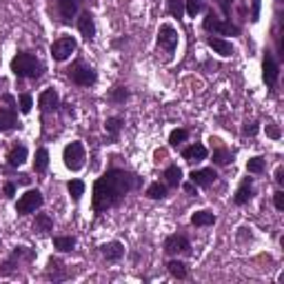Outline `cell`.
Returning a JSON list of instances; mask_svg holds the SVG:
<instances>
[{
	"instance_id": "1",
	"label": "cell",
	"mask_w": 284,
	"mask_h": 284,
	"mask_svg": "<svg viewBox=\"0 0 284 284\" xmlns=\"http://www.w3.org/2000/svg\"><path fill=\"white\" fill-rule=\"evenodd\" d=\"M140 187L142 178H138L136 173H129L125 169H109L93 185V211L103 213L111 207H118L127 193L136 191Z\"/></svg>"
},
{
	"instance_id": "2",
	"label": "cell",
	"mask_w": 284,
	"mask_h": 284,
	"mask_svg": "<svg viewBox=\"0 0 284 284\" xmlns=\"http://www.w3.org/2000/svg\"><path fill=\"white\" fill-rule=\"evenodd\" d=\"M11 71L16 73L18 78H31L38 80L43 76V63L29 51H20L16 53V58L11 60Z\"/></svg>"
},
{
	"instance_id": "3",
	"label": "cell",
	"mask_w": 284,
	"mask_h": 284,
	"mask_svg": "<svg viewBox=\"0 0 284 284\" xmlns=\"http://www.w3.org/2000/svg\"><path fill=\"white\" fill-rule=\"evenodd\" d=\"M63 160H65V167L69 171H80L85 167V147L83 142H69L63 151Z\"/></svg>"
},
{
	"instance_id": "4",
	"label": "cell",
	"mask_w": 284,
	"mask_h": 284,
	"mask_svg": "<svg viewBox=\"0 0 284 284\" xmlns=\"http://www.w3.org/2000/svg\"><path fill=\"white\" fill-rule=\"evenodd\" d=\"M202 27H205L207 31L222 33V36H238V33H240L238 27L231 25V23H227V20H222L218 13H213V11L207 13V18H205V23H202Z\"/></svg>"
},
{
	"instance_id": "5",
	"label": "cell",
	"mask_w": 284,
	"mask_h": 284,
	"mask_svg": "<svg viewBox=\"0 0 284 284\" xmlns=\"http://www.w3.org/2000/svg\"><path fill=\"white\" fill-rule=\"evenodd\" d=\"M43 193L38 191V189H29L27 193L20 195V200H18V205H16V213L18 215H27V213H33L36 209L43 207Z\"/></svg>"
},
{
	"instance_id": "6",
	"label": "cell",
	"mask_w": 284,
	"mask_h": 284,
	"mask_svg": "<svg viewBox=\"0 0 284 284\" xmlns=\"http://www.w3.org/2000/svg\"><path fill=\"white\" fill-rule=\"evenodd\" d=\"M69 78H71V83H76L80 87H91V85H96V80H98V73L91 69L89 65H83V63H76L69 69Z\"/></svg>"
},
{
	"instance_id": "7",
	"label": "cell",
	"mask_w": 284,
	"mask_h": 284,
	"mask_svg": "<svg viewBox=\"0 0 284 284\" xmlns=\"http://www.w3.org/2000/svg\"><path fill=\"white\" fill-rule=\"evenodd\" d=\"M33 258H36V251H31V249H27V247H16L13 253H11V258L0 267V275H11L13 271H16V267L20 265V260L31 262Z\"/></svg>"
},
{
	"instance_id": "8",
	"label": "cell",
	"mask_w": 284,
	"mask_h": 284,
	"mask_svg": "<svg viewBox=\"0 0 284 284\" xmlns=\"http://www.w3.org/2000/svg\"><path fill=\"white\" fill-rule=\"evenodd\" d=\"M73 51H76V38H71V36L58 38L56 43L51 45V58L58 60V63H65L67 58H71Z\"/></svg>"
},
{
	"instance_id": "9",
	"label": "cell",
	"mask_w": 284,
	"mask_h": 284,
	"mask_svg": "<svg viewBox=\"0 0 284 284\" xmlns=\"http://www.w3.org/2000/svg\"><path fill=\"white\" fill-rule=\"evenodd\" d=\"M158 45H160V49H165V51H173L175 47H178V31H175L173 25H169V23L160 25Z\"/></svg>"
},
{
	"instance_id": "10",
	"label": "cell",
	"mask_w": 284,
	"mask_h": 284,
	"mask_svg": "<svg viewBox=\"0 0 284 284\" xmlns=\"http://www.w3.org/2000/svg\"><path fill=\"white\" fill-rule=\"evenodd\" d=\"M165 251L169 255H189L191 253V245L185 235H169L165 240Z\"/></svg>"
},
{
	"instance_id": "11",
	"label": "cell",
	"mask_w": 284,
	"mask_h": 284,
	"mask_svg": "<svg viewBox=\"0 0 284 284\" xmlns=\"http://www.w3.org/2000/svg\"><path fill=\"white\" fill-rule=\"evenodd\" d=\"M278 76H280V65L275 63V58L271 56V51L265 53V60H262V78L269 87H273L278 83Z\"/></svg>"
},
{
	"instance_id": "12",
	"label": "cell",
	"mask_w": 284,
	"mask_h": 284,
	"mask_svg": "<svg viewBox=\"0 0 284 284\" xmlns=\"http://www.w3.org/2000/svg\"><path fill=\"white\" fill-rule=\"evenodd\" d=\"M38 107H40V111H43V113L56 111L60 107V98H58L56 89H45L43 93H40V96H38Z\"/></svg>"
},
{
	"instance_id": "13",
	"label": "cell",
	"mask_w": 284,
	"mask_h": 284,
	"mask_svg": "<svg viewBox=\"0 0 284 284\" xmlns=\"http://www.w3.org/2000/svg\"><path fill=\"white\" fill-rule=\"evenodd\" d=\"M215 180H218V173H215L213 169H198V171H191V182L195 187L207 189V187H211Z\"/></svg>"
},
{
	"instance_id": "14",
	"label": "cell",
	"mask_w": 284,
	"mask_h": 284,
	"mask_svg": "<svg viewBox=\"0 0 284 284\" xmlns=\"http://www.w3.org/2000/svg\"><path fill=\"white\" fill-rule=\"evenodd\" d=\"M18 127V113L13 107H0V131H11Z\"/></svg>"
},
{
	"instance_id": "15",
	"label": "cell",
	"mask_w": 284,
	"mask_h": 284,
	"mask_svg": "<svg viewBox=\"0 0 284 284\" xmlns=\"http://www.w3.org/2000/svg\"><path fill=\"white\" fill-rule=\"evenodd\" d=\"M78 31L83 33V38L87 40H93V36H96V20H93V16L89 11L80 13L78 18Z\"/></svg>"
},
{
	"instance_id": "16",
	"label": "cell",
	"mask_w": 284,
	"mask_h": 284,
	"mask_svg": "<svg viewBox=\"0 0 284 284\" xmlns=\"http://www.w3.org/2000/svg\"><path fill=\"white\" fill-rule=\"evenodd\" d=\"M58 11H60V20L65 25H71V20L78 13V3L76 0H58Z\"/></svg>"
},
{
	"instance_id": "17",
	"label": "cell",
	"mask_w": 284,
	"mask_h": 284,
	"mask_svg": "<svg viewBox=\"0 0 284 284\" xmlns=\"http://www.w3.org/2000/svg\"><path fill=\"white\" fill-rule=\"evenodd\" d=\"M251 198H253V178H245V182H242L240 189L233 195V202L238 207H242V205H247Z\"/></svg>"
},
{
	"instance_id": "18",
	"label": "cell",
	"mask_w": 284,
	"mask_h": 284,
	"mask_svg": "<svg viewBox=\"0 0 284 284\" xmlns=\"http://www.w3.org/2000/svg\"><path fill=\"white\" fill-rule=\"evenodd\" d=\"M182 158L187 162H202L207 158V147L195 142V145H189L187 149H182Z\"/></svg>"
},
{
	"instance_id": "19",
	"label": "cell",
	"mask_w": 284,
	"mask_h": 284,
	"mask_svg": "<svg viewBox=\"0 0 284 284\" xmlns=\"http://www.w3.org/2000/svg\"><path fill=\"white\" fill-rule=\"evenodd\" d=\"M207 45L211 47V49L215 51V53H220V56H231L233 53V45L229 43V40H225V38H218V36H209L207 38Z\"/></svg>"
},
{
	"instance_id": "20",
	"label": "cell",
	"mask_w": 284,
	"mask_h": 284,
	"mask_svg": "<svg viewBox=\"0 0 284 284\" xmlns=\"http://www.w3.org/2000/svg\"><path fill=\"white\" fill-rule=\"evenodd\" d=\"M100 251H103V255L109 262H118L125 255V247L120 242H107V245L100 247Z\"/></svg>"
},
{
	"instance_id": "21",
	"label": "cell",
	"mask_w": 284,
	"mask_h": 284,
	"mask_svg": "<svg viewBox=\"0 0 284 284\" xmlns=\"http://www.w3.org/2000/svg\"><path fill=\"white\" fill-rule=\"evenodd\" d=\"M63 262L60 260H49V269H47V278L53 280V282H60V280H65V278H69V273L63 271Z\"/></svg>"
},
{
	"instance_id": "22",
	"label": "cell",
	"mask_w": 284,
	"mask_h": 284,
	"mask_svg": "<svg viewBox=\"0 0 284 284\" xmlns=\"http://www.w3.org/2000/svg\"><path fill=\"white\" fill-rule=\"evenodd\" d=\"M25 160H27V147H23V145H16L9 151V155H7V162H9L11 167L25 165Z\"/></svg>"
},
{
	"instance_id": "23",
	"label": "cell",
	"mask_w": 284,
	"mask_h": 284,
	"mask_svg": "<svg viewBox=\"0 0 284 284\" xmlns=\"http://www.w3.org/2000/svg\"><path fill=\"white\" fill-rule=\"evenodd\" d=\"M167 271L173 275V278H178V280H187L189 278V269L185 262H180V260H171L167 265Z\"/></svg>"
},
{
	"instance_id": "24",
	"label": "cell",
	"mask_w": 284,
	"mask_h": 284,
	"mask_svg": "<svg viewBox=\"0 0 284 284\" xmlns=\"http://www.w3.org/2000/svg\"><path fill=\"white\" fill-rule=\"evenodd\" d=\"M191 225L193 227H211V225H215V215L211 211H198L191 215Z\"/></svg>"
},
{
	"instance_id": "25",
	"label": "cell",
	"mask_w": 284,
	"mask_h": 284,
	"mask_svg": "<svg viewBox=\"0 0 284 284\" xmlns=\"http://www.w3.org/2000/svg\"><path fill=\"white\" fill-rule=\"evenodd\" d=\"M53 247L63 253H69L76 249V238H71V235H58V238H53Z\"/></svg>"
},
{
	"instance_id": "26",
	"label": "cell",
	"mask_w": 284,
	"mask_h": 284,
	"mask_svg": "<svg viewBox=\"0 0 284 284\" xmlns=\"http://www.w3.org/2000/svg\"><path fill=\"white\" fill-rule=\"evenodd\" d=\"M47 167H49V151L43 147L36 151V160H33V171L36 173H43L47 171Z\"/></svg>"
},
{
	"instance_id": "27",
	"label": "cell",
	"mask_w": 284,
	"mask_h": 284,
	"mask_svg": "<svg viewBox=\"0 0 284 284\" xmlns=\"http://www.w3.org/2000/svg\"><path fill=\"white\" fill-rule=\"evenodd\" d=\"M165 178H167V185L169 187H178L180 182H182V169L178 165H171V167H167V171H165Z\"/></svg>"
},
{
	"instance_id": "28",
	"label": "cell",
	"mask_w": 284,
	"mask_h": 284,
	"mask_svg": "<svg viewBox=\"0 0 284 284\" xmlns=\"http://www.w3.org/2000/svg\"><path fill=\"white\" fill-rule=\"evenodd\" d=\"M33 229H36L38 233H47V231H51V229H53V220L47 213H40V215H36Z\"/></svg>"
},
{
	"instance_id": "29",
	"label": "cell",
	"mask_w": 284,
	"mask_h": 284,
	"mask_svg": "<svg viewBox=\"0 0 284 284\" xmlns=\"http://www.w3.org/2000/svg\"><path fill=\"white\" fill-rule=\"evenodd\" d=\"M105 129H107V133H109L111 140H116L120 136V129H123V118H107Z\"/></svg>"
},
{
	"instance_id": "30",
	"label": "cell",
	"mask_w": 284,
	"mask_h": 284,
	"mask_svg": "<svg viewBox=\"0 0 284 284\" xmlns=\"http://www.w3.org/2000/svg\"><path fill=\"white\" fill-rule=\"evenodd\" d=\"M165 195H167V185L153 182V185L147 187V198H151V200H162Z\"/></svg>"
},
{
	"instance_id": "31",
	"label": "cell",
	"mask_w": 284,
	"mask_h": 284,
	"mask_svg": "<svg viewBox=\"0 0 284 284\" xmlns=\"http://www.w3.org/2000/svg\"><path fill=\"white\" fill-rule=\"evenodd\" d=\"M167 11L173 18H182V13H185V0H167Z\"/></svg>"
},
{
	"instance_id": "32",
	"label": "cell",
	"mask_w": 284,
	"mask_h": 284,
	"mask_svg": "<svg viewBox=\"0 0 284 284\" xmlns=\"http://www.w3.org/2000/svg\"><path fill=\"white\" fill-rule=\"evenodd\" d=\"M265 167H267V160L260 158V155H255V158H251L247 162V171L249 173H262V171H265Z\"/></svg>"
},
{
	"instance_id": "33",
	"label": "cell",
	"mask_w": 284,
	"mask_h": 284,
	"mask_svg": "<svg viewBox=\"0 0 284 284\" xmlns=\"http://www.w3.org/2000/svg\"><path fill=\"white\" fill-rule=\"evenodd\" d=\"M127 98H129V91H127V87H113V89L109 91V100H111V103H116V105L125 103Z\"/></svg>"
},
{
	"instance_id": "34",
	"label": "cell",
	"mask_w": 284,
	"mask_h": 284,
	"mask_svg": "<svg viewBox=\"0 0 284 284\" xmlns=\"http://www.w3.org/2000/svg\"><path fill=\"white\" fill-rule=\"evenodd\" d=\"M67 189H69L71 198L78 202L80 198H83V193H85V182H83V180H71L69 185H67Z\"/></svg>"
},
{
	"instance_id": "35",
	"label": "cell",
	"mask_w": 284,
	"mask_h": 284,
	"mask_svg": "<svg viewBox=\"0 0 284 284\" xmlns=\"http://www.w3.org/2000/svg\"><path fill=\"white\" fill-rule=\"evenodd\" d=\"M189 138V131L187 129H173L171 131V136H169V145L171 147H178V145H182Z\"/></svg>"
},
{
	"instance_id": "36",
	"label": "cell",
	"mask_w": 284,
	"mask_h": 284,
	"mask_svg": "<svg viewBox=\"0 0 284 284\" xmlns=\"http://www.w3.org/2000/svg\"><path fill=\"white\" fill-rule=\"evenodd\" d=\"M213 162L215 165H229V162H231V151H229V149H215Z\"/></svg>"
},
{
	"instance_id": "37",
	"label": "cell",
	"mask_w": 284,
	"mask_h": 284,
	"mask_svg": "<svg viewBox=\"0 0 284 284\" xmlns=\"http://www.w3.org/2000/svg\"><path fill=\"white\" fill-rule=\"evenodd\" d=\"M202 9V0H185V11L189 13L191 18H195Z\"/></svg>"
},
{
	"instance_id": "38",
	"label": "cell",
	"mask_w": 284,
	"mask_h": 284,
	"mask_svg": "<svg viewBox=\"0 0 284 284\" xmlns=\"http://www.w3.org/2000/svg\"><path fill=\"white\" fill-rule=\"evenodd\" d=\"M18 105H20V111H23V113H29L31 107H33V98L29 96V93H23L20 100H18Z\"/></svg>"
},
{
	"instance_id": "39",
	"label": "cell",
	"mask_w": 284,
	"mask_h": 284,
	"mask_svg": "<svg viewBox=\"0 0 284 284\" xmlns=\"http://www.w3.org/2000/svg\"><path fill=\"white\" fill-rule=\"evenodd\" d=\"M242 133H245V136H255V133H258V125H255V123H247L245 127H242Z\"/></svg>"
},
{
	"instance_id": "40",
	"label": "cell",
	"mask_w": 284,
	"mask_h": 284,
	"mask_svg": "<svg viewBox=\"0 0 284 284\" xmlns=\"http://www.w3.org/2000/svg\"><path fill=\"white\" fill-rule=\"evenodd\" d=\"M273 205H275L278 211H284V193L282 191H278V193L273 195Z\"/></svg>"
},
{
	"instance_id": "41",
	"label": "cell",
	"mask_w": 284,
	"mask_h": 284,
	"mask_svg": "<svg viewBox=\"0 0 284 284\" xmlns=\"http://www.w3.org/2000/svg\"><path fill=\"white\" fill-rule=\"evenodd\" d=\"M3 195L5 198H13V195H16V185H13V182H7L5 189H3Z\"/></svg>"
},
{
	"instance_id": "42",
	"label": "cell",
	"mask_w": 284,
	"mask_h": 284,
	"mask_svg": "<svg viewBox=\"0 0 284 284\" xmlns=\"http://www.w3.org/2000/svg\"><path fill=\"white\" fill-rule=\"evenodd\" d=\"M267 133H269V136H271L273 140H278L280 136H282V133H280V129H278V125H267Z\"/></svg>"
},
{
	"instance_id": "43",
	"label": "cell",
	"mask_w": 284,
	"mask_h": 284,
	"mask_svg": "<svg viewBox=\"0 0 284 284\" xmlns=\"http://www.w3.org/2000/svg\"><path fill=\"white\" fill-rule=\"evenodd\" d=\"M260 20V0H253V11H251V23Z\"/></svg>"
},
{
	"instance_id": "44",
	"label": "cell",
	"mask_w": 284,
	"mask_h": 284,
	"mask_svg": "<svg viewBox=\"0 0 284 284\" xmlns=\"http://www.w3.org/2000/svg\"><path fill=\"white\" fill-rule=\"evenodd\" d=\"M275 182H278V185L284 182V169L282 167H278V171H275Z\"/></svg>"
},
{
	"instance_id": "45",
	"label": "cell",
	"mask_w": 284,
	"mask_h": 284,
	"mask_svg": "<svg viewBox=\"0 0 284 284\" xmlns=\"http://www.w3.org/2000/svg\"><path fill=\"white\" fill-rule=\"evenodd\" d=\"M185 191H187L189 195H195V185H193V182H189V185H185Z\"/></svg>"
},
{
	"instance_id": "46",
	"label": "cell",
	"mask_w": 284,
	"mask_h": 284,
	"mask_svg": "<svg viewBox=\"0 0 284 284\" xmlns=\"http://www.w3.org/2000/svg\"><path fill=\"white\" fill-rule=\"evenodd\" d=\"M218 5L222 7V11H225V13L229 11V0H218Z\"/></svg>"
},
{
	"instance_id": "47",
	"label": "cell",
	"mask_w": 284,
	"mask_h": 284,
	"mask_svg": "<svg viewBox=\"0 0 284 284\" xmlns=\"http://www.w3.org/2000/svg\"><path fill=\"white\" fill-rule=\"evenodd\" d=\"M3 100H5V103L9 105V107H13V98H11V96H3Z\"/></svg>"
},
{
	"instance_id": "48",
	"label": "cell",
	"mask_w": 284,
	"mask_h": 284,
	"mask_svg": "<svg viewBox=\"0 0 284 284\" xmlns=\"http://www.w3.org/2000/svg\"><path fill=\"white\" fill-rule=\"evenodd\" d=\"M76 3H83V0H76Z\"/></svg>"
}]
</instances>
